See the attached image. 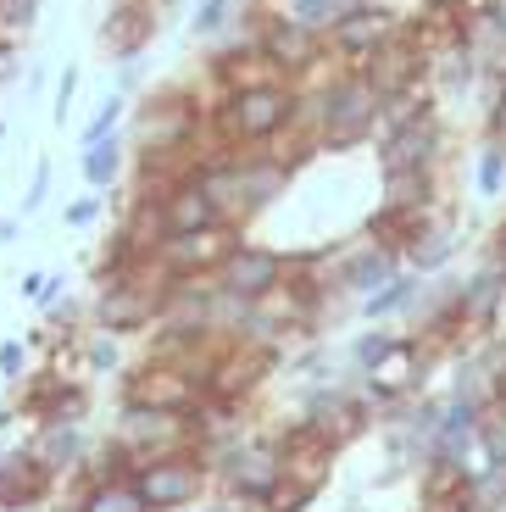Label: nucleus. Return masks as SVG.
Instances as JSON below:
<instances>
[{
	"label": "nucleus",
	"instance_id": "obj_1",
	"mask_svg": "<svg viewBox=\"0 0 506 512\" xmlns=\"http://www.w3.org/2000/svg\"><path fill=\"white\" fill-rule=\"evenodd\" d=\"M295 112H301V95L290 84H279V78L273 84H234L228 101L217 106V134L228 145H256V140L284 134L295 123Z\"/></svg>",
	"mask_w": 506,
	"mask_h": 512
},
{
	"label": "nucleus",
	"instance_id": "obj_2",
	"mask_svg": "<svg viewBox=\"0 0 506 512\" xmlns=\"http://www.w3.org/2000/svg\"><path fill=\"white\" fill-rule=\"evenodd\" d=\"M379 101L384 95L367 84V73H345L334 78L329 90L312 101V123H317V145H329V151H351L362 145L373 128H379Z\"/></svg>",
	"mask_w": 506,
	"mask_h": 512
},
{
	"label": "nucleus",
	"instance_id": "obj_3",
	"mask_svg": "<svg viewBox=\"0 0 506 512\" xmlns=\"http://www.w3.org/2000/svg\"><path fill=\"white\" fill-rule=\"evenodd\" d=\"M134 496L145 501L151 512H190L195 501H201V490L212 485V474H206V462L190 451H167V457H151L134 468Z\"/></svg>",
	"mask_w": 506,
	"mask_h": 512
},
{
	"label": "nucleus",
	"instance_id": "obj_4",
	"mask_svg": "<svg viewBox=\"0 0 506 512\" xmlns=\"http://www.w3.org/2000/svg\"><path fill=\"white\" fill-rule=\"evenodd\" d=\"M156 307H162V290H151V262H140L128 279H95L89 323L106 334H140L156 323Z\"/></svg>",
	"mask_w": 506,
	"mask_h": 512
},
{
	"label": "nucleus",
	"instance_id": "obj_5",
	"mask_svg": "<svg viewBox=\"0 0 506 512\" xmlns=\"http://www.w3.org/2000/svg\"><path fill=\"white\" fill-rule=\"evenodd\" d=\"M217 485L228 490V501H245V507H267V501L279 496L284 485V451L279 440L267 435H245L240 446L223 457V468H217Z\"/></svg>",
	"mask_w": 506,
	"mask_h": 512
},
{
	"label": "nucleus",
	"instance_id": "obj_6",
	"mask_svg": "<svg viewBox=\"0 0 506 512\" xmlns=\"http://www.w3.org/2000/svg\"><path fill=\"white\" fill-rule=\"evenodd\" d=\"M112 440L128 446L140 462H151V457H167V451H190L195 446V418L190 412H156V407L123 401V412H117V423H112Z\"/></svg>",
	"mask_w": 506,
	"mask_h": 512
},
{
	"label": "nucleus",
	"instance_id": "obj_7",
	"mask_svg": "<svg viewBox=\"0 0 506 512\" xmlns=\"http://www.w3.org/2000/svg\"><path fill=\"white\" fill-rule=\"evenodd\" d=\"M234 245H240L234 240V223H212L201 234H173V240H162L151 251V262L162 279H212Z\"/></svg>",
	"mask_w": 506,
	"mask_h": 512
},
{
	"label": "nucleus",
	"instance_id": "obj_8",
	"mask_svg": "<svg viewBox=\"0 0 506 512\" xmlns=\"http://www.w3.org/2000/svg\"><path fill=\"white\" fill-rule=\"evenodd\" d=\"M123 401L134 407H156V412H195L201 407V379L178 362H140V368L123 379Z\"/></svg>",
	"mask_w": 506,
	"mask_h": 512
},
{
	"label": "nucleus",
	"instance_id": "obj_9",
	"mask_svg": "<svg viewBox=\"0 0 506 512\" xmlns=\"http://www.w3.org/2000/svg\"><path fill=\"white\" fill-rule=\"evenodd\" d=\"M284 279H290V262L279 251H267V245H234L223 256V268L212 273V284L234 301H267Z\"/></svg>",
	"mask_w": 506,
	"mask_h": 512
},
{
	"label": "nucleus",
	"instance_id": "obj_10",
	"mask_svg": "<svg viewBox=\"0 0 506 512\" xmlns=\"http://www.w3.org/2000/svg\"><path fill=\"white\" fill-rule=\"evenodd\" d=\"M445 151V128L434 112L412 117L401 128H384L379 140V173H429Z\"/></svg>",
	"mask_w": 506,
	"mask_h": 512
},
{
	"label": "nucleus",
	"instance_id": "obj_11",
	"mask_svg": "<svg viewBox=\"0 0 506 512\" xmlns=\"http://www.w3.org/2000/svg\"><path fill=\"white\" fill-rule=\"evenodd\" d=\"M195 106L184 95H151L134 117V140H140L145 156H162V151H178V145L195 140Z\"/></svg>",
	"mask_w": 506,
	"mask_h": 512
},
{
	"label": "nucleus",
	"instance_id": "obj_12",
	"mask_svg": "<svg viewBox=\"0 0 506 512\" xmlns=\"http://www.w3.org/2000/svg\"><path fill=\"white\" fill-rule=\"evenodd\" d=\"M23 451L56 485H67V479H78V468L89 457V435H84V423H34V435H28Z\"/></svg>",
	"mask_w": 506,
	"mask_h": 512
},
{
	"label": "nucleus",
	"instance_id": "obj_13",
	"mask_svg": "<svg viewBox=\"0 0 506 512\" xmlns=\"http://www.w3.org/2000/svg\"><path fill=\"white\" fill-rule=\"evenodd\" d=\"M56 490H62V485H56L34 457H28L23 446L0 457V512H34V507H45Z\"/></svg>",
	"mask_w": 506,
	"mask_h": 512
},
{
	"label": "nucleus",
	"instance_id": "obj_14",
	"mask_svg": "<svg viewBox=\"0 0 506 512\" xmlns=\"http://www.w3.org/2000/svg\"><path fill=\"white\" fill-rule=\"evenodd\" d=\"M395 34H401V17L379 12V6H356V12H345L340 23L329 28L334 51L351 56V62H367V56L379 51V45H390Z\"/></svg>",
	"mask_w": 506,
	"mask_h": 512
},
{
	"label": "nucleus",
	"instance_id": "obj_15",
	"mask_svg": "<svg viewBox=\"0 0 506 512\" xmlns=\"http://www.w3.org/2000/svg\"><path fill=\"white\" fill-rule=\"evenodd\" d=\"M156 223H162V240H173V234H201V229H212V223H223V218H217V206L201 195V184L178 179V184H167V190L156 195Z\"/></svg>",
	"mask_w": 506,
	"mask_h": 512
},
{
	"label": "nucleus",
	"instance_id": "obj_16",
	"mask_svg": "<svg viewBox=\"0 0 506 512\" xmlns=\"http://www.w3.org/2000/svg\"><path fill=\"white\" fill-rule=\"evenodd\" d=\"M395 273H401V251H390V245H373V240H362L356 251H345L340 262H334V284H340V290H351V295L384 290Z\"/></svg>",
	"mask_w": 506,
	"mask_h": 512
},
{
	"label": "nucleus",
	"instance_id": "obj_17",
	"mask_svg": "<svg viewBox=\"0 0 506 512\" xmlns=\"http://www.w3.org/2000/svg\"><path fill=\"white\" fill-rule=\"evenodd\" d=\"M151 34H156L151 0H112V12H106V23H101V45L117 62H134V56L151 45Z\"/></svg>",
	"mask_w": 506,
	"mask_h": 512
},
{
	"label": "nucleus",
	"instance_id": "obj_18",
	"mask_svg": "<svg viewBox=\"0 0 506 512\" xmlns=\"http://www.w3.org/2000/svg\"><path fill=\"white\" fill-rule=\"evenodd\" d=\"M262 56L273 67L301 73V67H317V56H323V34L301 28L295 17H273V23H262Z\"/></svg>",
	"mask_w": 506,
	"mask_h": 512
},
{
	"label": "nucleus",
	"instance_id": "obj_19",
	"mask_svg": "<svg viewBox=\"0 0 506 512\" xmlns=\"http://www.w3.org/2000/svg\"><path fill=\"white\" fill-rule=\"evenodd\" d=\"M456 256V223L451 218H423L418 229H412V240L401 245V262L406 273H418V279H429V273H445Z\"/></svg>",
	"mask_w": 506,
	"mask_h": 512
},
{
	"label": "nucleus",
	"instance_id": "obj_20",
	"mask_svg": "<svg viewBox=\"0 0 506 512\" xmlns=\"http://www.w3.org/2000/svg\"><path fill=\"white\" fill-rule=\"evenodd\" d=\"M501 307H506V273L495 262H484L468 284H456V318L468 329H495Z\"/></svg>",
	"mask_w": 506,
	"mask_h": 512
},
{
	"label": "nucleus",
	"instance_id": "obj_21",
	"mask_svg": "<svg viewBox=\"0 0 506 512\" xmlns=\"http://www.w3.org/2000/svg\"><path fill=\"white\" fill-rule=\"evenodd\" d=\"M78 167H84V184H89L95 195H101V190H112V184L123 179V134H106V140L84 145Z\"/></svg>",
	"mask_w": 506,
	"mask_h": 512
},
{
	"label": "nucleus",
	"instance_id": "obj_22",
	"mask_svg": "<svg viewBox=\"0 0 506 512\" xmlns=\"http://www.w3.org/2000/svg\"><path fill=\"white\" fill-rule=\"evenodd\" d=\"M73 351H78V368H89V373L123 368V334H106V329H95V323H84V329L73 334Z\"/></svg>",
	"mask_w": 506,
	"mask_h": 512
},
{
	"label": "nucleus",
	"instance_id": "obj_23",
	"mask_svg": "<svg viewBox=\"0 0 506 512\" xmlns=\"http://www.w3.org/2000/svg\"><path fill=\"white\" fill-rule=\"evenodd\" d=\"M418 273H395L390 284H384V290H373V295H362V318L367 323H384V318H401L406 307H412V295H418Z\"/></svg>",
	"mask_w": 506,
	"mask_h": 512
},
{
	"label": "nucleus",
	"instance_id": "obj_24",
	"mask_svg": "<svg viewBox=\"0 0 506 512\" xmlns=\"http://www.w3.org/2000/svg\"><path fill=\"white\" fill-rule=\"evenodd\" d=\"M356 6H373V0H290V12L301 28H312V34H329L334 23H340L345 12H356Z\"/></svg>",
	"mask_w": 506,
	"mask_h": 512
},
{
	"label": "nucleus",
	"instance_id": "obj_25",
	"mask_svg": "<svg viewBox=\"0 0 506 512\" xmlns=\"http://www.w3.org/2000/svg\"><path fill=\"white\" fill-rule=\"evenodd\" d=\"M395 340H401V334H390V329H367V334H356L351 351H345V362H351L356 379H367V373L379 368V362L395 351Z\"/></svg>",
	"mask_w": 506,
	"mask_h": 512
},
{
	"label": "nucleus",
	"instance_id": "obj_26",
	"mask_svg": "<svg viewBox=\"0 0 506 512\" xmlns=\"http://www.w3.org/2000/svg\"><path fill=\"white\" fill-rule=\"evenodd\" d=\"M78 512H151V507L134 496V485H89L78 490Z\"/></svg>",
	"mask_w": 506,
	"mask_h": 512
},
{
	"label": "nucleus",
	"instance_id": "obj_27",
	"mask_svg": "<svg viewBox=\"0 0 506 512\" xmlns=\"http://www.w3.org/2000/svg\"><path fill=\"white\" fill-rule=\"evenodd\" d=\"M473 78H479V67L468 62V51H462V45H451V51L434 62V84H440V90H468Z\"/></svg>",
	"mask_w": 506,
	"mask_h": 512
},
{
	"label": "nucleus",
	"instance_id": "obj_28",
	"mask_svg": "<svg viewBox=\"0 0 506 512\" xmlns=\"http://www.w3.org/2000/svg\"><path fill=\"white\" fill-rule=\"evenodd\" d=\"M228 17H234V0H195V17H190L195 39H217L228 28Z\"/></svg>",
	"mask_w": 506,
	"mask_h": 512
},
{
	"label": "nucleus",
	"instance_id": "obj_29",
	"mask_svg": "<svg viewBox=\"0 0 506 512\" xmlns=\"http://www.w3.org/2000/svg\"><path fill=\"white\" fill-rule=\"evenodd\" d=\"M39 23V0H0V39H17Z\"/></svg>",
	"mask_w": 506,
	"mask_h": 512
},
{
	"label": "nucleus",
	"instance_id": "obj_30",
	"mask_svg": "<svg viewBox=\"0 0 506 512\" xmlns=\"http://www.w3.org/2000/svg\"><path fill=\"white\" fill-rule=\"evenodd\" d=\"M501 190H506V151L501 145H484V156H479V195L495 201Z\"/></svg>",
	"mask_w": 506,
	"mask_h": 512
},
{
	"label": "nucleus",
	"instance_id": "obj_31",
	"mask_svg": "<svg viewBox=\"0 0 506 512\" xmlns=\"http://www.w3.org/2000/svg\"><path fill=\"white\" fill-rule=\"evenodd\" d=\"M117 123H123V95L112 90V95L101 101V112L89 117V128L78 134V145H95V140H106V134H117Z\"/></svg>",
	"mask_w": 506,
	"mask_h": 512
},
{
	"label": "nucleus",
	"instance_id": "obj_32",
	"mask_svg": "<svg viewBox=\"0 0 506 512\" xmlns=\"http://www.w3.org/2000/svg\"><path fill=\"white\" fill-rule=\"evenodd\" d=\"M28 368H34V351H28V340H17V334H12V340H0V379L17 384Z\"/></svg>",
	"mask_w": 506,
	"mask_h": 512
},
{
	"label": "nucleus",
	"instance_id": "obj_33",
	"mask_svg": "<svg viewBox=\"0 0 506 512\" xmlns=\"http://www.w3.org/2000/svg\"><path fill=\"white\" fill-rule=\"evenodd\" d=\"M101 195H95V190H89V195H78V201H67V212H62V223H67V229H89V223H95V218H101Z\"/></svg>",
	"mask_w": 506,
	"mask_h": 512
},
{
	"label": "nucleus",
	"instance_id": "obj_34",
	"mask_svg": "<svg viewBox=\"0 0 506 512\" xmlns=\"http://www.w3.org/2000/svg\"><path fill=\"white\" fill-rule=\"evenodd\" d=\"M45 195H51V162L34 167V179H28V190H23V218H34L39 206H45Z\"/></svg>",
	"mask_w": 506,
	"mask_h": 512
},
{
	"label": "nucleus",
	"instance_id": "obj_35",
	"mask_svg": "<svg viewBox=\"0 0 506 512\" xmlns=\"http://www.w3.org/2000/svg\"><path fill=\"white\" fill-rule=\"evenodd\" d=\"M78 84H84V78H78V67H67L62 78H56V123L67 128V112H73V95H78Z\"/></svg>",
	"mask_w": 506,
	"mask_h": 512
},
{
	"label": "nucleus",
	"instance_id": "obj_36",
	"mask_svg": "<svg viewBox=\"0 0 506 512\" xmlns=\"http://www.w3.org/2000/svg\"><path fill=\"white\" fill-rule=\"evenodd\" d=\"M45 284H51V273H45V268H34V273H23V284H17V295L39 307V301H45Z\"/></svg>",
	"mask_w": 506,
	"mask_h": 512
},
{
	"label": "nucleus",
	"instance_id": "obj_37",
	"mask_svg": "<svg viewBox=\"0 0 506 512\" xmlns=\"http://www.w3.org/2000/svg\"><path fill=\"white\" fill-rule=\"evenodd\" d=\"M17 67H23V51H17V39H0V84H12Z\"/></svg>",
	"mask_w": 506,
	"mask_h": 512
},
{
	"label": "nucleus",
	"instance_id": "obj_38",
	"mask_svg": "<svg viewBox=\"0 0 506 512\" xmlns=\"http://www.w3.org/2000/svg\"><path fill=\"white\" fill-rule=\"evenodd\" d=\"M490 145H501V151H506V90H501V101L490 106Z\"/></svg>",
	"mask_w": 506,
	"mask_h": 512
},
{
	"label": "nucleus",
	"instance_id": "obj_39",
	"mask_svg": "<svg viewBox=\"0 0 506 512\" xmlns=\"http://www.w3.org/2000/svg\"><path fill=\"white\" fill-rule=\"evenodd\" d=\"M56 301H67V279H62V273H51V284H45V301H39V312H51Z\"/></svg>",
	"mask_w": 506,
	"mask_h": 512
},
{
	"label": "nucleus",
	"instance_id": "obj_40",
	"mask_svg": "<svg viewBox=\"0 0 506 512\" xmlns=\"http://www.w3.org/2000/svg\"><path fill=\"white\" fill-rule=\"evenodd\" d=\"M134 84H140V62H123V78H117V95H128Z\"/></svg>",
	"mask_w": 506,
	"mask_h": 512
},
{
	"label": "nucleus",
	"instance_id": "obj_41",
	"mask_svg": "<svg viewBox=\"0 0 506 512\" xmlns=\"http://www.w3.org/2000/svg\"><path fill=\"white\" fill-rule=\"evenodd\" d=\"M17 229H23L17 218H0V245H12V240H17Z\"/></svg>",
	"mask_w": 506,
	"mask_h": 512
},
{
	"label": "nucleus",
	"instance_id": "obj_42",
	"mask_svg": "<svg viewBox=\"0 0 506 512\" xmlns=\"http://www.w3.org/2000/svg\"><path fill=\"white\" fill-rule=\"evenodd\" d=\"M201 512H240V501H206Z\"/></svg>",
	"mask_w": 506,
	"mask_h": 512
}]
</instances>
